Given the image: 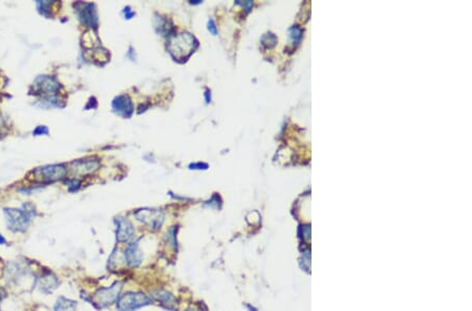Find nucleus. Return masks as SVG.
Returning a JSON list of instances; mask_svg holds the SVG:
<instances>
[{"label":"nucleus","instance_id":"obj_1","mask_svg":"<svg viewBox=\"0 0 472 311\" xmlns=\"http://www.w3.org/2000/svg\"><path fill=\"white\" fill-rule=\"evenodd\" d=\"M33 211H29L26 206L22 209H6L5 214L8 221V227L13 232H25L28 230Z\"/></svg>","mask_w":472,"mask_h":311},{"label":"nucleus","instance_id":"obj_2","mask_svg":"<svg viewBox=\"0 0 472 311\" xmlns=\"http://www.w3.org/2000/svg\"><path fill=\"white\" fill-rule=\"evenodd\" d=\"M196 41L190 34H181L170 39V53L177 59L188 57L195 49Z\"/></svg>","mask_w":472,"mask_h":311},{"label":"nucleus","instance_id":"obj_3","mask_svg":"<svg viewBox=\"0 0 472 311\" xmlns=\"http://www.w3.org/2000/svg\"><path fill=\"white\" fill-rule=\"evenodd\" d=\"M66 168L63 165H53L38 168L32 172L34 181L38 183H52L62 180L66 175Z\"/></svg>","mask_w":472,"mask_h":311},{"label":"nucleus","instance_id":"obj_4","mask_svg":"<svg viewBox=\"0 0 472 311\" xmlns=\"http://www.w3.org/2000/svg\"><path fill=\"white\" fill-rule=\"evenodd\" d=\"M149 303L150 300L143 294L128 293L118 299L117 308L119 311H136Z\"/></svg>","mask_w":472,"mask_h":311},{"label":"nucleus","instance_id":"obj_5","mask_svg":"<svg viewBox=\"0 0 472 311\" xmlns=\"http://www.w3.org/2000/svg\"><path fill=\"white\" fill-rule=\"evenodd\" d=\"M121 288H122L121 283H116L109 288H102V290H100L96 294L95 300L101 307L111 305L116 300H118L120 296Z\"/></svg>","mask_w":472,"mask_h":311},{"label":"nucleus","instance_id":"obj_6","mask_svg":"<svg viewBox=\"0 0 472 311\" xmlns=\"http://www.w3.org/2000/svg\"><path fill=\"white\" fill-rule=\"evenodd\" d=\"M136 216L140 221L152 229H159L164 221L163 213L157 210H141Z\"/></svg>","mask_w":472,"mask_h":311},{"label":"nucleus","instance_id":"obj_7","mask_svg":"<svg viewBox=\"0 0 472 311\" xmlns=\"http://www.w3.org/2000/svg\"><path fill=\"white\" fill-rule=\"evenodd\" d=\"M112 107H114V110L119 115L128 118L132 114V103L130 99L127 96H120L115 99L114 103H112Z\"/></svg>","mask_w":472,"mask_h":311},{"label":"nucleus","instance_id":"obj_8","mask_svg":"<svg viewBox=\"0 0 472 311\" xmlns=\"http://www.w3.org/2000/svg\"><path fill=\"white\" fill-rule=\"evenodd\" d=\"M117 225H118L117 239L120 242H124V241L129 240L132 237L133 233H134L132 225L130 224V222L127 219H124V218H120L119 220H117Z\"/></svg>","mask_w":472,"mask_h":311},{"label":"nucleus","instance_id":"obj_9","mask_svg":"<svg viewBox=\"0 0 472 311\" xmlns=\"http://www.w3.org/2000/svg\"><path fill=\"white\" fill-rule=\"evenodd\" d=\"M38 286L42 293H52L58 287L57 277L51 273L43 275L38 282Z\"/></svg>","mask_w":472,"mask_h":311},{"label":"nucleus","instance_id":"obj_10","mask_svg":"<svg viewBox=\"0 0 472 311\" xmlns=\"http://www.w3.org/2000/svg\"><path fill=\"white\" fill-rule=\"evenodd\" d=\"M99 167V163L96 161H78L73 163V172L80 175H85L88 173H92Z\"/></svg>","mask_w":472,"mask_h":311},{"label":"nucleus","instance_id":"obj_11","mask_svg":"<svg viewBox=\"0 0 472 311\" xmlns=\"http://www.w3.org/2000/svg\"><path fill=\"white\" fill-rule=\"evenodd\" d=\"M125 258L130 266H138L142 260V253L139 250L137 243H132L128 247L125 253Z\"/></svg>","mask_w":472,"mask_h":311},{"label":"nucleus","instance_id":"obj_12","mask_svg":"<svg viewBox=\"0 0 472 311\" xmlns=\"http://www.w3.org/2000/svg\"><path fill=\"white\" fill-rule=\"evenodd\" d=\"M83 9L80 11L79 16L85 25L93 27L97 24V16L93 10V5H83Z\"/></svg>","mask_w":472,"mask_h":311},{"label":"nucleus","instance_id":"obj_13","mask_svg":"<svg viewBox=\"0 0 472 311\" xmlns=\"http://www.w3.org/2000/svg\"><path fill=\"white\" fill-rule=\"evenodd\" d=\"M76 302L61 297L55 305V311H76Z\"/></svg>","mask_w":472,"mask_h":311},{"label":"nucleus","instance_id":"obj_14","mask_svg":"<svg viewBox=\"0 0 472 311\" xmlns=\"http://www.w3.org/2000/svg\"><path fill=\"white\" fill-rule=\"evenodd\" d=\"M190 168L194 169V170H206L208 168V165L206 164H201V163H198V164H191L190 165Z\"/></svg>","mask_w":472,"mask_h":311},{"label":"nucleus","instance_id":"obj_15","mask_svg":"<svg viewBox=\"0 0 472 311\" xmlns=\"http://www.w3.org/2000/svg\"><path fill=\"white\" fill-rule=\"evenodd\" d=\"M208 29H209V31H210L213 35H216V34H217V30H216V27H215V25H214L213 20H210V21L208 22Z\"/></svg>","mask_w":472,"mask_h":311},{"label":"nucleus","instance_id":"obj_16","mask_svg":"<svg viewBox=\"0 0 472 311\" xmlns=\"http://www.w3.org/2000/svg\"><path fill=\"white\" fill-rule=\"evenodd\" d=\"M5 243H7V240L4 238L2 234H0V244H5Z\"/></svg>","mask_w":472,"mask_h":311},{"label":"nucleus","instance_id":"obj_17","mask_svg":"<svg viewBox=\"0 0 472 311\" xmlns=\"http://www.w3.org/2000/svg\"><path fill=\"white\" fill-rule=\"evenodd\" d=\"M210 98H211V97H210V92L207 91V93H206V101H207V103L210 102Z\"/></svg>","mask_w":472,"mask_h":311}]
</instances>
